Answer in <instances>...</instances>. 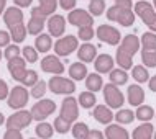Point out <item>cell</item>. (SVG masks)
I'll return each instance as SVG.
<instances>
[{"instance_id": "7402d4cb", "label": "cell", "mask_w": 156, "mask_h": 139, "mask_svg": "<svg viewBox=\"0 0 156 139\" xmlns=\"http://www.w3.org/2000/svg\"><path fill=\"white\" fill-rule=\"evenodd\" d=\"M126 97H128V103L133 107H140L145 102V92L140 85H130L126 90Z\"/></svg>"}, {"instance_id": "d6a6232c", "label": "cell", "mask_w": 156, "mask_h": 139, "mask_svg": "<svg viewBox=\"0 0 156 139\" xmlns=\"http://www.w3.org/2000/svg\"><path fill=\"white\" fill-rule=\"evenodd\" d=\"M132 75L138 83H145V82H148V79H150V74H148V70H146L145 66H135L133 70H132Z\"/></svg>"}, {"instance_id": "603a6c76", "label": "cell", "mask_w": 156, "mask_h": 139, "mask_svg": "<svg viewBox=\"0 0 156 139\" xmlns=\"http://www.w3.org/2000/svg\"><path fill=\"white\" fill-rule=\"evenodd\" d=\"M153 133H154V128L150 121H145L141 123L138 128L133 129V134L132 137L133 139H153Z\"/></svg>"}, {"instance_id": "ee69618b", "label": "cell", "mask_w": 156, "mask_h": 139, "mask_svg": "<svg viewBox=\"0 0 156 139\" xmlns=\"http://www.w3.org/2000/svg\"><path fill=\"white\" fill-rule=\"evenodd\" d=\"M3 139H23L20 129H7L3 134Z\"/></svg>"}, {"instance_id": "e0dca14e", "label": "cell", "mask_w": 156, "mask_h": 139, "mask_svg": "<svg viewBox=\"0 0 156 139\" xmlns=\"http://www.w3.org/2000/svg\"><path fill=\"white\" fill-rule=\"evenodd\" d=\"M115 66V59H113L110 54H100L94 59V67L99 74H107L110 72Z\"/></svg>"}, {"instance_id": "d4e9b609", "label": "cell", "mask_w": 156, "mask_h": 139, "mask_svg": "<svg viewBox=\"0 0 156 139\" xmlns=\"http://www.w3.org/2000/svg\"><path fill=\"white\" fill-rule=\"evenodd\" d=\"M56 8H58V0H40V5L35 7V10L48 18L53 13H56Z\"/></svg>"}, {"instance_id": "ba28073f", "label": "cell", "mask_w": 156, "mask_h": 139, "mask_svg": "<svg viewBox=\"0 0 156 139\" xmlns=\"http://www.w3.org/2000/svg\"><path fill=\"white\" fill-rule=\"evenodd\" d=\"M102 90H104V100L108 108H122V105L125 102V97L119 87L113 85V83H107V85L102 87Z\"/></svg>"}, {"instance_id": "94428289", "label": "cell", "mask_w": 156, "mask_h": 139, "mask_svg": "<svg viewBox=\"0 0 156 139\" xmlns=\"http://www.w3.org/2000/svg\"><path fill=\"white\" fill-rule=\"evenodd\" d=\"M154 118H156V116H154Z\"/></svg>"}, {"instance_id": "5bb4252c", "label": "cell", "mask_w": 156, "mask_h": 139, "mask_svg": "<svg viewBox=\"0 0 156 139\" xmlns=\"http://www.w3.org/2000/svg\"><path fill=\"white\" fill-rule=\"evenodd\" d=\"M46 26L51 38H61L66 31V18L62 15H51L46 22Z\"/></svg>"}, {"instance_id": "74e56055", "label": "cell", "mask_w": 156, "mask_h": 139, "mask_svg": "<svg viewBox=\"0 0 156 139\" xmlns=\"http://www.w3.org/2000/svg\"><path fill=\"white\" fill-rule=\"evenodd\" d=\"M140 43L143 46V49H156V35L153 31L145 33V35L141 36Z\"/></svg>"}, {"instance_id": "f5cc1de1", "label": "cell", "mask_w": 156, "mask_h": 139, "mask_svg": "<svg viewBox=\"0 0 156 139\" xmlns=\"http://www.w3.org/2000/svg\"><path fill=\"white\" fill-rule=\"evenodd\" d=\"M5 5H7V0H0V15L5 12Z\"/></svg>"}, {"instance_id": "b9f144b4", "label": "cell", "mask_w": 156, "mask_h": 139, "mask_svg": "<svg viewBox=\"0 0 156 139\" xmlns=\"http://www.w3.org/2000/svg\"><path fill=\"white\" fill-rule=\"evenodd\" d=\"M77 38L82 41H89L94 38V28L92 26H81L77 31Z\"/></svg>"}, {"instance_id": "ab89813d", "label": "cell", "mask_w": 156, "mask_h": 139, "mask_svg": "<svg viewBox=\"0 0 156 139\" xmlns=\"http://www.w3.org/2000/svg\"><path fill=\"white\" fill-rule=\"evenodd\" d=\"M38 80H40V79H38V72L33 70V69H30V70H27V74L23 75L22 83H23V87H33Z\"/></svg>"}, {"instance_id": "2e32d148", "label": "cell", "mask_w": 156, "mask_h": 139, "mask_svg": "<svg viewBox=\"0 0 156 139\" xmlns=\"http://www.w3.org/2000/svg\"><path fill=\"white\" fill-rule=\"evenodd\" d=\"M44 25H46V16L38 13L35 8H33L31 10V18H30V22H28V25H27V33L28 35H33V36L40 35V33L43 31Z\"/></svg>"}, {"instance_id": "f907efd6", "label": "cell", "mask_w": 156, "mask_h": 139, "mask_svg": "<svg viewBox=\"0 0 156 139\" xmlns=\"http://www.w3.org/2000/svg\"><path fill=\"white\" fill-rule=\"evenodd\" d=\"M13 2H15V5H16V7L25 8V7H30L33 0H13Z\"/></svg>"}, {"instance_id": "f546056e", "label": "cell", "mask_w": 156, "mask_h": 139, "mask_svg": "<svg viewBox=\"0 0 156 139\" xmlns=\"http://www.w3.org/2000/svg\"><path fill=\"white\" fill-rule=\"evenodd\" d=\"M77 103L81 105L84 110H89L94 105H97V97H95L94 92H82L77 98Z\"/></svg>"}, {"instance_id": "4dcf8cb0", "label": "cell", "mask_w": 156, "mask_h": 139, "mask_svg": "<svg viewBox=\"0 0 156 139\" xmlns=\"http://www.w3.org/2000/svg\"><path fill=\"white\" fill-rule=\"evenodd\" d=\"M35 133L40 139H51L53 133H54V128L49 123H46V121H38V126L35 128Z\"/></svg>"}, {"instance_id": "30bf717a", "label": "cell", "mask_w": 156, "mask_h": 139, "mask_svg": "<svg viewBox=\"0 0 156 139\" xmlns=\"http://www.w3.org/2000/svg\"><path fill=\"white\" fill-rule=\"evenodd\" d=\"M97 38H99L102 43H107L110 46H117L120 43L122 36H120V31L117 29L115 26H110V25H100L95 31Z\"/></svg>"}, {"instance_id": "9f6ffc18", "label": "cell", "mask_w": 156, "mask_h": 139, "mask_svg": "<svg viewBox=\"0 0 156 139\" xmlns=\"http://www.w3.org/2000/svg\"><path fill=\"white\" fill-rule=\"evenodd\" d=\"M153 7H154V10H156V0H153Z\"/></svg>"}, {"instance_id": "f6af8a7d", "label": "cell", "mask_w": 156, "mask_h": 139, "mask_svg": "<svg viewBox=\"0 0 156 139\" xmlns=\"http://www.w3.org/2000/svg\"><path fill=\"white\" fill-rule=\"evenodd\" d=\"M12 38H10V33L8 31H3V29H0V48H7L8 44H10Z\"/></svg>"}, {"instance_id": "8992f818", "label": "cell", "mask_w": 156, "mask_h": 139, "mask_svg": "<svg viewBox=\"0 0 156 139\" xmlns=\"http://www.w3.org/2000/svg\"><path fill=\"white\" fill-rule=\"evenodd\" d=\"M54 110H56V103L49 98H40V102H36L31 107V116L36 121H44L48 116H51Z\"/></svg>"}, {"instance_id": "44dd1931", "label": "cell", "mask_w": 156, "mask_h": 139, "mask_svg": "<svg viewBox=\"0 0 156 139\" xmlns=\"http://www.w3.org/2000/svg\"><path fill=\"white\" fill-rule=\"evenodd\" d=\"M104 136L107 139H130V134L128 131L123 128L122 124H107V129H105Z\"/></svg>"}, {"instance_id": "f1b7e54d", "label": "cell", "mask_w": 156, "mask_h": 139, "mask_svg": "<svg viewBox=\"0 0 156 139\" xmlns=\"http://www.w3.org/2000/svg\"><path fill=\"white\" fill-rule=\"evenodd\" d=\"M110 83H113V85H125L126 82H128V74H126L125 69H112L110 72Z\"/></svg>"}, {"instance_id": "5b68a950", "label": "cell", "mask_w": 156, "mask_h": 139, "mask_svg": "<svg viewBox=\"0 0 156 139\" xmlns=\"http://www.w3.org/2000/svg\"><path fill=\"white\" fill-rule=\"evenodd\" d=\"M77 48H79V39H77V36H74V35L61 36L59 39L54 43V53H56V56H61V57L71 56Z\"/></svg>"}, {"instance_id": "ffe728a7", "label": "cell", "mask_w": 156, "mask_h": 139, "mask_svg": "<svg viewBox=\"0 0 156 139\" xmlns=\"http://www.w3.org/2000/svg\"><path fill=\"white\" fill-rule=\"evenodd\" d=\"M94 118L97 121H99L100 124H110L112 123V120H113V113L112 110L108 107H105V105H95V108H94Z\"/></svg>"}, {"instance_id": "816d5d0a", "label": "cell", "mask_w": 156, "mask_h": 139, "mask_svg": "<svg viewBox=\"0 0 156 139\" xmlns=\"http://www.w3.org/2000/svg\"><path fill=\"white\" fill-rule=\"evenodd\" d=\"M148 87H150L151 92H154V93H156V75H153V77L148 79Z\"/></svg>"}, {"instance_id": "277c9868", "label": "cell", "mask_w": 156, "mask_h": 139, "mask_svg": "<svg viewBox=\"0 0 156 139\" xmlns=\"http://www.w3.org/2000/svg\"><path fill=\"white\" fill-rule=\"evenodd\" d=\"M30 100V93H28V88L23 85H16L8 92L7 97V105L12 110H22L25 108V105Z\"/></svg>"}, {"instance_id": "e575fe53", "label": "cell", "mask_w": 156, "mask_h": 139, "mask_svg": "<svg viewBox=\"0 0 156 139\" xmlns=\"http://www.w3.org/2000/svg\"><path fill=\"white\" fill-rule=\"evenodd\" d=\"M105 12V2L104 0H90L89 2V13L92 16H100Z\"/></svg>"}, {"instance_id": "680465c9", "label": "cell", "mask_w": 156, "mask_h": 139, "mask_svg": "<svg viewBox=\"0 0 156 139\" xmlns=\"http://www.w3.org/2000/svg\"><path fill=\"white\" fill-rule=\"evenodd\" d=\"M0 59H2V49H0Z\"/></svg>"}, {"instance_id": "91938a15", "label": "cell", "mask_w": 156, "mask_h": 139, "mask_svg": "<svg viewBox=\"0 0 156 139\" xmlns=\"http://www.w3.org/2000/svg\"><path fill=\"white\" fill-rule=\"evenodd\" d=\"M30 139H35V137H30Z\"/></svg>"}, {"instance_id": "681fc988", "label": "cell", "mask_w": 156, "mask_h": 139, "mask_svg": "<svg viewBox=\"0 0 156 139\" xmlns=\"http://www.w3.org/2000/svg\"><path fill=\"white\" fill-rule=\"evenodd\" d=\"M115 5L123 7V8H132L133 7V0H115Z\"/></svg>"}, {"instance_id": "11a10c76", "label": "cell", "mask_w": 156, "mask_h": 139, "mask_svg": "<svg viewBox=\"0 0 156 139\" xmlns=\"http://www.w3.org/2000/svg\"><path fill=\"white\" fill-rule=\"evenodd\" d=\"M5 123V116H3V113H0V126Z\"/></svg>"}, {"instance_id": "3957f363", "label": "cell", "mask_w": 156, "mask_h": 139, "mask_svg": "<svg viewBox=\"0 0 156 139\" xmlns=\"http://www.w3.org/2000/svg\"><path fill=\"white\" fill-rule=\"evenodd\" d=\"M49 92L56 95H73L76 92V83L73 79H66L61 75H53V79H49L48 82Z\"/></svg>"}, {"instance_id": "1f68e13d", "label": "cell", "mask_w": 156, "mask_h": 139, "mask_svg": "<svg viewBox=\"0 0 156 139\" xmlns=\"http://www.w3.org/2000/svg\"><path fill=\"white\" fill-rule=\"evenodd\" d=\"M113 120H117L119 124H130L135 120V113L132 110H128V108H120L117 111V115L113 116Z\"/></svg>"}, {"instance_id": "484cf974", "label": "cell", "mask_w": 156, "mask_h": 139, "mask_svg": "<svg viewBox=\"0 0 156 139\" xmlns=\"http://www.w3.org/2000/svg\"><path fill=\"white\" fill-rule=\"evenodd\" d=\"M51 48H53V39H51V36H49V35H44V33L36 35L35 49H36L38 53H48Z\"/></svg>"}, {"instance_id": "db71d44e", "label": "cell", "mask_w": 156, "mask_h": 139, "mask_svg": "<svg viewBox=\"0 0 156 139\" xmlns=\"http://www.w3.org/2000/svg\"><path fill=\"white\" fill-rule=\"evenodd\" d=\"M150 29H151V31H153V33H156V20H154V22L153 23H151V26H148Z\"/></svg>"}, {"instance_id": "6f0895ef", "label": "cell", "mask_w": 156, "mask_h": 139, "mask_svg": "<svg viewBox=\"0 0 156 139\" xmlns=\"http://www.w3.org/2000/svg\"><path fill=\"white\" fill-rule=\"evenodd\" d=\"M153 139H156V131L153 133Z\"/></svg>"}, {"instance_id": "c3c4849f", "label": "cell", "mask_w": 156, "mask_h": 139, "mask_svg": "<svg viewBox=\"0 0 156 139\" xmlns=\"http://www.w3.org/2000/svg\"><path fill=\"white\" fill-rule=\"evenodd\" d=\"M86 139H105V136H104L102 131H99V129H89Z\"/></svg>"}, {"instance_id": "7c38bea8", "label": "cell", "mask_w": 156, "mask_h": 139, "mask_svg": "<svg viewBox=\"0 0 156 139\" xmlns=\"http://www.w3.org/2000/svg\"><path fill=\"white\" fill-rule=\"evenodd\" d=\"M135 15H138L141 18V22L146 26H151V23L156 20V10L151 3L145 2V0H138L135 3Z\"/></svg>"}, {"instance_id": "7a4b0ae2", "label": "cell", "mask_w": 156, "mask_h": 139, "mask_svg": "<svg viewBox=\"0 0 156 139\" xmlns=\"http://www.w3.org/2000/svg\"><path fill=\"white\" fill-rule=\"evenodd\" d=\"M107 18L110 22L120 23V26H132L135 23V13L132 8H123L119 5H112L107 8Z\"/></svg>"}, {"instance_id": "7bdbcfd3", "label": "cell", "mask_w": 156, "mask_h": 139, "mask_svg": "<svg viewBox=\"0 0 156 139\" xmlns=\"http://www.w3.org/2000/svg\"><path fill=\"white\" fill-rule=\"evenodd\" d=\"M20 54H22V49H20L18 46H16V44H8L7 48H5V53H3V56H5L7 61H10V59L20 56Z\"/></svg>"}, {"instance_id": "9a60e30c", "label": "cell", "mask_w": 156, "mask_h": 139, "mask_svg": "<svg viewBox=\"0 0 156 139\" xmlns=\"http://www.w3.org/2000/svg\"><path fill=\"white\" fill-rule=\"evenodd\" d=\"M27 61H25L23 57L16 56L13 59H10L8 61V72H10V75L13 77V80L16 82H22L23 75L27 74Z\"/></svg>"}, {"instance_id": "8d00e7d4", "label": "cell", "mask_w": 156, "mask_h": 139, "mask_svg": "<svg viewBox=\"0 0 156 139\" xmlns=\"http://www.w3.org/2000/svg\"><path fill=\"white\" fill-rule=\"evenodd\" d=\"M141 61L148 67H156V49H143Z\"/></svg>"}, {"instance_id": "f35d334b", "label": "cell", "mask_w": 156, "mask_h": 139, "mask_svg": "<svg viewBox=\"0 0 156 139\" xmlns=\"http://www.w3.org/2000/svg\"><path fill=\"white\" fill-rule=\"evenodd\" d=\"M71 126H73V124H71L69 121H66L64 118L58 116L56 120H54V126H53V128H54V131H58L59 134H66L67 131H71Z\"/></svg>"}, {"instance_id": "ac0fdd59", "label": "cell", "mask_w": 156, "mask_h": 139, "mask_svg": "<svg viewBox=\"0 0 156 139\" xmlns=\"http://www.w3.org/2000/svg\"><path fill=\"white\" fill-rule=\"evenodd\" d=\"M3 22L8 28L23 23V12L20 10V7H8L3 13Z\"/></svg>"}, {"instance_id": "60d3db41", "label": "cell", "mask_w": 156, "mask_h": 139, "mask_svg": "<svg viewBox=\"0 0 156 139\" xmlns=\"http://www.w3.org/2000/svg\"><path fill=\"white\" fill-rule=\"evenodd\" d=\"M22 54H23V59L27 62H36L38 61V51L33 46H25V48L22 49Z\"/></svg>"}, {"instance_id": "8fae6325", "label": "cell", "mask_w": 156, "mask_h": 139, "mask_svg": "<svg viewBox=\"0 0 156 139\" xmlns=\"http://www.w3.org/2000/svg\"><path fill=\"white\" fill-rule=\"evenodd\" d=\"M67 23H71L73 26H92L94 25V16H92L87 10L82 8H74L71 10V13L67 15Z\"/></svg>"}, {"instance_id": "d590c367", "label": "cell", "mask_w": 156, "mask_h": 139, "mask_svg": "<svg viewBox=\"0 0 156 139\" xmlns=\"http://www.w3.org/2000/svg\"><path fill=\"white\" fill-rule=\"evenodd\" d=\"M46 90H48V83H46L44 80H38L35 85L31 87V93L30 97H33V98H43V95L46 93Z\"/></svg>"}, {"instance_id": "6da1fadb", "label": "cell", "mask_w": 156, "mask_h": 139, "mask_svg": "<svg viewBox=\"0 0 156 139\" xmlns=\"http://www.w3.org/2000/svg\"><path fill=\"white\" fill-rule=\"evenodd\" d=\"M140 49V39L135 35H126L117 49L115 54V62L120 66V69H132L133 67V56Z\"/></svg>"}, {"instance_id": "7dc6e473", "label": "cell", "mask_w": 156, "mask_h": 139, "mask_svg": "<svg viewBox=\"0 0 156 139\" xmlns=\"http://www.w3.org/2000/svg\"><path fill=\"white\" fill-rule=\"evenodd\" d=\"M8 92H10V90H8V83L0 79V100H7Z\"/></svg>"}, {"instance_id": "83f0119b", "label": "cell", "mask_w": 156, "mask_h": 139, "mask_svg": "<svg viewBox=\"0 0 156 139\" xmlns=\"http://www.w3.org/2000/svg\"><path fill=\"white\" fill-rule=\"evenodd\" d=\"M154 118V110L153 107H150V105H140V107L136 108V113H135V120H140V121H151Z\"/></svg>"}, {"instance_id": "4316f807", "label": "cell", "mask_w": 156, "mask_h": 139, "mask_svg": "<svg viewBox=\"0 0 156 139\" xmlns=\"http://www.w3.org/2000/svg\"><path fill=\"white\" fill-rule=\"evenodd\" d=\"M86 87H87V90L89 92H99V90H102V87H104V79L100 77L99 74H87V77H86Z\"/></svg>"}, {"instance_id": "52a82bcc", "label": "cell", "mask_w": 156, "mask_h": 139, "mask_svg": "<svg viewBox=\"0 0 156 139\" xmlns=\"http://www.w3.org/2000/svg\"><path fill=\"white\" fill-rule=\"evenodd\" d=\"M31 121H33L31 111L22 108V110H16L12 116H8L5 120V124H7V129H25L30 126Z\"/></svg>"}, {"instance_id": "cb8c5ba5", "label": "cell", "mask_w": 156, "mask_h": 139, "mask_svg": "<svg viewBox=\"0 0 156 139\" xmlns=\"http://www.w3.org/2000/svg\"><path fill=\"white\" fill-rule=\"evenodd\" d=\"M69 77L73 80H81V79H86L87 77V66L84 62L77 61V62H73L69 66Z\"/></svg>"}, {"instance_id": "bcb514c9", "label": "cell", "mask_w": 156, "mask_h": 139, "mask_svg": "<svg viewBox=\"0 0 156 139\" xmlns=\"http://www.w3.org/2000/svg\"><path fill=\"white\" fill-rule=\"evenodd\" d=\"M76 2H77V0H58V3L61 5L62 10H74Z\"/></svg>"}, {"instance_id": "9c48e42d", "label": "cell", "mask_w": 156, "mask_h": 139, "mask_svg": "<svg viewBox=\"0 0 156 139\" xmlns=\"http://www.w3.org/2000/svg\"><path fill=\"white\" fill-rule=\"evenodd\" d=\"M59 116L64 118L66 121H69L71 124H73L74 121L77 120V116H79V103H77V100H76L74 97L67 95L66 98L62 100Z\"/></svg>"}, {"instance_id": "d6986e66", "label": "cell", "mask_w": 156, "mask_h": 139, "mask_svg": "<svg viewBox=\"0 0 156 139\" xmlns=\"http://www.w3.org/2000/svg\"><path fill=\"white\" fill-rule=\"evenodd\" d=\"M77 57L79 61L87 64V62H92L97 57V48L94 44H90L89 41H86L84 44H81L77 48Z\"/></svg>"}, {"instance_id": "4fadbf2b", "label": "cell", "mask_w": 156, "mask_h": 139, "mask_svg": "<svg viewBox=\"0 0 156 139\" xmlns=\"http://www.w3.org/2000/svg\"><path fill=\"white\" fill-rule=\"evenodd\" d=\"M41 70L43 72H48V74H53V75H61L62 72L66 70L64 64L58 59V56H53V54H48L41 59Z\"/></svg>"}, {"instance_id": "836d02e7", "label": "cell", "mask_w": 156, "mask_h": 139, "mask_svg": "<svg viewBox=\"0 0 156 139\" xmlns=\"http://www.w3.org/2000/svg\"><path fill=\"white\" fill-rule=\"evenodd\" d=\"M71 133H73L74 139H86L87 133H89V126L86 123H74L71 126Z\"/></svg>"}]
</instances>
